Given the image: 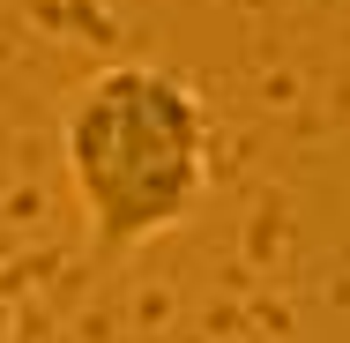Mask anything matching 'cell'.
I'll use <instances>...</instances> for the list:
<instances>
[{
  "label": "cell",
  "instance_id": "6da1fadb",
  "mask_svg": "<svg viewBox=\"0 0 350 343\" xmlns=\"http://www.w3.org/2000/svg\"><path fill=\"white\" fill-rule=\"evenodd\" d=\"M75 202L97 254H135L179 231L209 194V112L164 68H105L60 120Z\"/></svg>",
  "mask_w": 350,
  "mask_h": 343
}]
</instances>
